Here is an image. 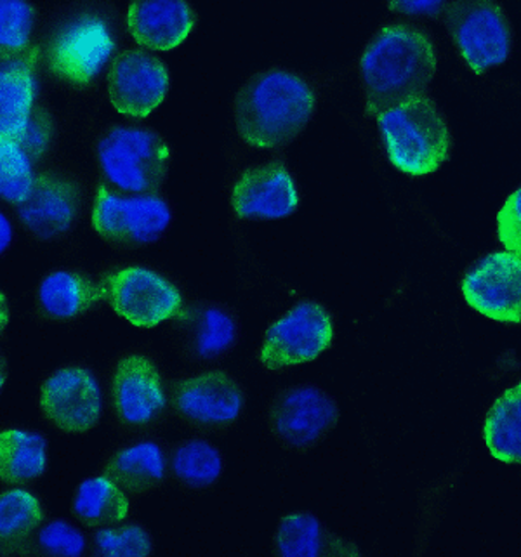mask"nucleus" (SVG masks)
Wrapping results in <instances>:
<instances>
[{
	"instance_id": "a211bd4d",
	"label": "nucleus",
	"mask_w": 521,
	"mask_h": 557,
	"mask_svg": "<svg viewBox=\"0 0 521 557\" xmlns=\"http://www.w3.org/2000/svg\"><path fill=\"white\" fill-rule=\"evenodd\" d=\"M182 335V355L195 364L226 360L241 341V320L233 306L211 299H188L171 322Z\"/></svg>"
},
{
	"instance_id": "aec40b11",
	"label": "nucleus",
	"mask_w": 521,
	"mask_h": 557,
	"mask_svg": "<svg viewBox=\"0 0 521 557\" xmlns=\"http://www.w3.org/2000/svg\"><path fill=\"white\" fill-rule=\"evenodd\" d=\"M124 14L131 44L159 54L183 48L200 26L191 0H127Z\"/></svg>"
},
{
	"instance_id": "4be33fe9",
	"label": "nucleus",
	"mask_w": 521,
	"mask_h": 557,
	"mask_svg": "<svg viewBox=\"0 0 521 557\" xmlns=\"http://www.w3.org/2000/svg\"><path fill=\"white\" fill-rule=\"evenodd\" d=\"M48 84L40 70L37 52L0 58V131L2 138H22L35 110L48 101Z\"/></svg>"
},
{
	"instance_id": "f704fd0d",
	"label": "nucleus",
	"mask_w": 521,
	"mask_h": 557,
	"mask_svg": "<svg viewBox=\"0 0 521 557\" xmlns=\"http://www.w3.org/2000/svg\"><path fill=\"white\" fill-rule=\"evenodd\" d=\"M397 20L407 22H442L450 0H383Z\"/></svg>"
},
{
	"instance_id": "e433bc0d",
	"label": "nucleus",
	"mask_w": 521,
	"mask_h": 557,
	"mask_svg": "<svg viewBox=\"0 0 521 557\" xmlns=\"http://www.w3.org/2000/svg\"><path fill=\"white\" fill-rule=\"evenodd\" d=\"M9 318H11V308H9V300L5 299V292H2V334L8 329Z\"/></svg>"
},
{
	"instance_id": "2f4dec72",
	"label": "nucleus",
	"mask_w": 521,
	"mask_h": 557,
	"mask_svg": "<svg viewBox=\"0 0 521 557\" xmlns=\"http://www.w3.org/2000/svg\"><path fill=\"white\" fill-rule=\"evenodd\" d=\"M156 554V539L150 528L136 519L91 532V556L150 557Z\"/></svg>"
},
{
	"instance_id": "0eeeda50",
	"label": "nucleus",
	"mask_w": 521,
	"mask_h": 557,
	"mask_svg": "<svg viewBox=\"0 0 521 557\" xmlns=\"http://www.w3.org/2000/svg\"><path fill=\"white\" fill-rule=\"evenodd\" d=\"M107 308L136 331L171 325L179 314L188 290L176 276L136 259L110 261L98 270Z\"/></svg>"
},
{
	"instance_id": "6e6552de",
	"label": "nucleus",
	"mask_w": 521,
	"mask_h": 557,
	"mask_svg": "<svg viewBox=\"0 0 521 557\" xmlns=\"http://www.w3.org/2000/svg\"><path fill=\"white\" fill-rule=\"evenodd\" d=\"M91 197L92 183L77 165L57 159L39 169L28 197L9 210L30 240L58 244L74 235L87 219Z\"/></svg>"
},
{
	"instance_id": "4468645a",
	"label": "nucleus",
	"mask_w": 521,
	"mask_h": 557,
	"mask_svg": "<svg viewBox=\"0 0 521 557\" xmlns=\"http://www.w3.org/2000/svg\"><path fill=\"white\" fill-rule=\"evenodd\" d=\"M302 188L285 153L247 163L228 185V210L238 223H273L298 214Z\"/></svg>"
},
{
	"instance_id": "b1692460",
	"label": "nucleus",
	"mask_w": 521,
	"mask_h": 557,
	"mask_svg": "<svg viewBox=\"0 0 521 557\" xmlns=\"http://www.w3.org/2000/svg\"><path fill=\"white\" fill-rule=\"evenodd\" d=\"M51 442L40 429L4 424L0 429V483L35 486L49 472Z\"/></svg>"
},
{
	"instance_id": "1a4fd4ad",
	"label": "nucleus",
	"mask_w": 521,
	"mask_h": 557,
	"mask_svg": "<svg viewBox=\"0 0 521 557\" xmlns=\"http://www.w3.org/2000/svg\"><path fill=\"white\" fill-rule=\"evenodd\" d=\"M176 223V203L164 191L124 194L92 181L87 224L113 252L129 253L160 244Z\"/></svg>"
},
{
	"instance_id": "20e7f679",
	"label": "nucleus",
	"mask_w": 521,
	"mask_h": 557,
	"mask_svg": "<svg viewBox=\"0 0 521 557\" xmlns=\"http://www.w3.org/2000/svg\"><path fill=\"white\" fill-rule=\"evenodd\" d=\"M375 124L381 154L401 176L426 180L452 159V125L430 92L384 110Z\"/></svg>"
},
{
	"instance_id": "cd10ccee",
	"label": "nucleus",
	"mask_w": 521,
	"mask_h": 557,
	"mask_svg": "<svg viewBox=\"0 0 521 557\" xmlns=\"http://www.w3.org/2000/svg\"><path fill=\"white\" fill-rule=\"evenodd\" d=\"M483 442L492 459L521 466V379L500 391L483 419Z\"/></svg>"
},
{
	"instance_id": "c9c22d12",
	"label": "nucleus",
	"mask_w": 521,
	"mask_h": 557,
	"mask_svg": "<svg viewBox=\"0 0 521 557\" xmlns=\"http://www.w3.org/2000/svg\"><path fill=\"white\" fill-rule=\"evenodd\" d=\"M17 230L20 227H17L16 219L11 214V210L2 207L0 210V256L2 258H5L16 245Z\"/></svg>"
},
{
	"instance_id": "72a5a7b5",
	"label": "nucleus",
	"mask_w": 521,
	"mask_h": 557,
	"mask_svg": "<svg viewBox=\"0 0 521 557\" xmlns=\"http://www.w3.org/2000/svg\"><path fill=\"white\" fill-rule=\"evenodd\" d=\"M496 240L521 259V185L506 197L496 218Z\"/></svg>"
},
{
	"instance_id": "2eb2a0df",
	"label": "nucleus",
	"mask_w": 521,
	"mask_h": 557,
	"mask_svg": "<svg viewBox=\"0 0 521 557\" xmlns=\"http://www.w3.org/2000/svg\"><path fill=\"white\" fill-rule=\"evenodd\" d=\"M336 396L314 382L281 387L268 404V431L284 450L307 454L337 428Z\"/></svg>"
},
{
	"instance_id": "f03ea898",
	"label": "nucleus",
	"mask_w": 521,
	"mask_h": 557,
	"mask_svg": "<svg viewBox=\"0 0 521 557\" xmlns=\"http://www.w3.org/2000/svg\"><path fill=\"white\" fill-rule=\"evenodd\" d=\"M438 66V40L424 23H381L355 63L363 119L375 121L384 110L430 92Z\"/></svg>"
},
{
	"instance_id": "6ab92c4d",
	"label": "nucleus",
	"mask_w": 521,
	"mask_h": 557,
	"mask_svg": "<svg viewBox=\"0 0 521 557\" xmlns=\"http://www.w3.org/2000/svg\"><path fill=\"white\" fill-rule=\"evenodd\" d=\"M107 308L98 271L60 267L46 271L34 290V314L46 325H69Z\"/></svg>"
},
{
	"instance_id": "412c9836",
	"label": "nucleus",
	"mask_w": 521,
	"mask_h": 557,
	"mask_svg": "<svg viewBox=\"0 0 521 557\" xmlns=\"http://www.w3.org/2000/svg\"><path fill=\"white\" fill-rule=\"evenodd\" d=\"M98 471L115 481L134 502L139 500L171 483L169 443L157 433L133 436L107 451Z\"/></svg>"
},
{
	"instance_id": "dca6fc26",
	"label": "nucleus",
	"mask_w": 521,
	"mask_h": 557,
	"mask_svg": "<svg viewBox=\"0 0 521 557\" xmlns=\"http://www.w3.org/2000/svg\"><path fill=\"white\" fill-rule=\"evenodd\" d=\"M173 73L159 52L125 46L104 81V95L116 115L124 121H148L168 101Z\"/></svg>"
},
{
	"instance_id": "423d86ee",
	"label": "nucleus",
	"mask_w": 521,
	"mask_h": 557,
	"mask_svg": "<svg viewBox=\"0 0 521 557\" xmlns=\"http://www.w3.org/2000/svg\"><path fill=\"white\" fill-rule=\"evenodd\" d=\"M96 180L124 194L164 191L174 150L164 134L139 121L112 122L91 143Z\"/></svg>"
},
{
	"instance_id": "bb28decb",
	"label": "nucleus",
	"mask_w": 521,
	"mask_h": 557,
	"mask_svg": "<svg viewBox=\"0 0 521 557\" xmlns=\"http://www.w3.org/2000/svg\"><path fill=\"white\" fill-rule=\"evenodd\" d=\"M171 483L190 492L214 488L226 471V457L206 434L169 443Z\"/></svg>"
},
{
	"instance_id": "7ed1b4c3",
	"label": "nucleus",
	"mask_w": 521,
	"mask_h": 557,
	"mask_svg": "<svg viewBox=\"0 0 521 557\" xmlns=\"http://www.w3.org/2000/svg\"><path fill=\"white\" fill-rule=\"evenodd\" d=\"M319 104V84L308 73L282 65L258 70L233 96L238 145L247 151L285 153L308 129Z\"/></svg>"
},
{
	"instance_id": "f3484780",
	"label": "nucleus",
	"mask_w": 521,
	"mask_h": 557,
	"mask_svg": "<svg viewBox=\"0 0 521 557\" xmlns=\"http://www.w3.org/2000/svg\"><path fill=\"white\" fill-rule=\"evenodd\" d=\"M466 305L491 322L521 326V259L506 249L488 250L459 275Z\"/></svg>"
},
{
	"instance_id": "a878e982",
	"label": "nucleus",
	"mask_w": 521,
	"mask_h": 557,
	"mask_svg": "<svg viewBox=\"0 0 521 557\" xmlns=\"http://www.w3.org/2000/svg\"><path fill=\"white\" fill-rule=\"evenodd\" d=\"M133 498L115 481L96 472L75 486L70 515L89 532L127 521L133 516Z\"/></svg>"
},
{
	"instance_id": "39448f33",
	"label": "nucleus",
	"mask_w": 521,
	"mask_h": 557,
	"mask_svg": "<svg viewBox=\"0 0 521 557\" xmlns=\"http://www.w3.org/2000/svg\"><path fill=\"white\" fill-rule=\"evenodd\" d=\"M107 410L119 436L157 433L173 416V377L153 352L129 348L108 364Z\"/></svg>"
},
{
	"instance_id": "393cba45",
	"label": "nucleus",
	"mask_w": 521,
	"mask_h": 557,
	"mask_svg": "<svg viewBox=\"0 0 521 557\" xmlns=\"http://www.w3.org/2000/svg\"><path fill=\"white\" fill-rule=\"evenodd\" d=\"M51 518L46 500L34 486L0 490V554L23 556L35 533Z\"/></svg>"
},
{
	"instance_id": "f8f14e48",
	"label": "nucleus",
	"mask_w": 521,
	"mask_h": 557,
	"mask_svg": "<svg viewBox=\"0 0 521 557\" xmlns=\"http://www.w3.org/2000/svg\"><path fill=\"white\" fill-rule=\"evenodd\" d=\"M37 412L52 431L87 436L107 416L104 377L87 361H66L46 373L37 386Z\"/></svg>"
},
{
	"instance_id": "c85d7f7f",
	"label": "nucleus",
	"mask_w": 521,
	"mask_h": 557,
	"mask_svg": "<svg viewBox=\"0 0 521 557\" xmlns=\"http://www.w3.org/2000/svg\"><path fill=\"white\" fill-rule=\"evenodd\" d=\"M42 22V11L34 0H0V58L30 52Z\"/></svg>"
},
{
	"instance_id": "7c9ffc66",
	"label": "nucleus",
	"mask_w": 521,
	"mask_h": 557,
	"mask_svg": "<svg viewBox=\"0 0 521 557\" xmlns=\"http://www.w3.org/2000/svg\"><path fill=\"white\" fill-rule=\"evenodd\" d=\"M39 165L28 151L13 139L0 138V200L13 209L28 197L39 174Z\"/></svg>"
},
{
	"instance_id": "ddd939ff",
	"label": "nucleus",
	"mask_w": 521,
	"mask_h": 557,
	"mask_svg": "<svg viewBox=\"0 0 521 557\" xmlns=\"http://www.w3.org/2000/svg\"><path fill=\"white\" fill-rule=\"evenodd\" d=\"M246 410V386L228 369L208 364L173 377V416L194 433L223 436Z\"/></svg>"
},
{
	"instance_id": "473e14b6",
	"label": "nucleus",
	"mask_w": 521,
	"mask_h": 557,
	"mask_svg": "<svg viewBox=\"0 0 521 557\" xmlns=\"http://www.w3.org/2000/svg\"><path fill=\"white\" fill-rule=\"evenodd\" d=\"M17 143L28 151L39 168L57 160L61 143V122L49 99L35 110Z\"/></svg>"
},
{
	"instance_id": "f257e3e1",
	"label": "nucleus",
	"mask_w": 521,
	"mask_h": 557,
	"mask_svg": "<svg viewBox=\"0 0 521 557\" xmlns=\"http://www.w3.org/2000/svg\"><path fill=\"white\" fill-rule=\"evenodd\" d=\"M115 0H69L44 14L35 52L49 89L95 96L116 54L129 46Z\"/></svg>"
},
{
	"instance_id": "5701e85b",
	"label": "nucleus",
	"mask_w": 521,
	"mask_h": 557,
	"mask_svg": "<svg viewBox=\"0 0 521 557\" xmlns=\"http://www.w3.org/2000/svg\"><path fill=\"white\" fill-rule=\"evenodd\" d=\"M276 557L362 556L353 542L331 532L313 510H293L278 519L272 536Z\"/></svg>"
},
{
	"instance_id": "9d476101",
	"label": "nucleus",
	"mask_w": 521,
	"mask_h": 557,
	"mask_svg": "<svg viewBox=\"0 0 521 557\" xmlns=\"http://www.w3.org/2000/svg\"><path fill=\"white\" fill-rule=\"evenodd\" d=\"M336 335V313L322 300L299 297L268 325L256 360L264 372L281 375L319 360L334 348Z\"/></svg>"
},
{
	"instance_id": "c756f323",
	"label": "nucleus",
	"mask_w": 521,
	"mask_h": 557,
	"mask_svg": "<svg viewBox=\"0 0 521 557\" xmlns=\"http://www.w3.org/2000/svg\"><path fill=\"white\" fill-rule=\"evenodd\" d=\"M23 556H91V532L77 519L49 518L26 545Z\"/></svg>"
},
{
	"instance_id": "9b49d317",
	"label": "nucleus",
	"mask_w": 521,
	"mask_h": 557,
	"mask_svg": "<svg viewBox=\"0 0 521 557\" xmlns=\"http://www.w3.org/2000/svg\"><path fill=\"white\" fill-rule=\"evenodd\" d=\"M457 60L474 77L508 65L514 26L500 0H450L442 17Z\"/></svg>"
}]
</instances>
